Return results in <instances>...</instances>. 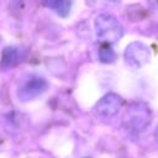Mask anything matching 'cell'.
Returning <instances> with one entry per match:
<instances>
[{
	"label": "cell",
	"instance_id": "7a4b0ae2",
	"mask_svg": "<svg viewBox=\"0 0 158 158\" xmlns=\"http://www.w3.org/2000/svg\"><path fill=\"white\" fill-rule=\"evenodd\" d=\"M156 135H157V138H158V127H157V131H156Z\"/></svg>",
	"mask_w": 158,
	"mask_h": 158
},
{
	"label": "cell",
	"instance_id": "6da1fadb",
	"mask_svg": "<svg viewBox=\"0 0 158 158\" xmlns=\"http://www.w3.org/2000/svg\"><path fill=\"white\" fill-rule=\"evenodd\" d=\"M128 53H131L128 56V59L136 67H141V65L146 64L147 60H148V58H149V51L142 43H135V44H132L131 48L128 49Z\"/></svg>",
	"mask_w": 158,
	"mask_h": 158
}]
</instances>
